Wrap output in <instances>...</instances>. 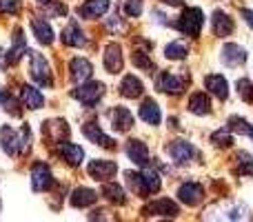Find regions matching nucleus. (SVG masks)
<instances>
[{
    "label": "nucleus",
    "mask_w": 253,
    "mask_h": 222,
    "mask_svg": "<svg viewBox=\"0 0 253 222\" xmlns=\"http://www.w3.org/2000/svg\"><path fill=\"white\" fill-rule=\"evenodd\" d=\"M251 138H253V131H251Z\"/></svg>",
    "instance_id": "nucleus-47"
},
{
    "label": "nucleus",
    "mask_w": 253,
    "mask_h": 222,
    "mask_svg": "<svg viewBox=\"0 0 253 222\" xmlns=\"http://www.w3.org/2000/svg\"><path fill=\"white\" fill-rule=\"evenodd\" d=\"M144 180H147V187H149V191L151 193L160 191L162 182H160V176H158L156 171H144Z\"/></svg>",
    "instance_id": "nucleus-38"
},
{
    "label": "nucleus",
    "mask_w": 253,
    "mask_h": 222,
    "mask_svg": "<svg viewBox=\"0 0 253 222\" xmlns=\"http://www.w3.org/2000/svg\"><path fill=\"white\" fill-rule=\"evenodd\" d=\"M62 44H67V47H83L87 40H84V34L83 29H80V25L76 20H71L69 25L62 29Z\"/></svg>",
    "instance_id": "nucleus-16"
},
{
    "label": "nucleus",
    "mask_w": 253,
    "mask_h": 222,
    "mask_svg": "<svg viewBox=\"0 0 253 222\" xmlns=\"http://www.w3.org/2000/svg\"><path fill=\"white\" fill-rule=\"evenodd\" d=\"M142 83H140L135 76H125L123 78V85H120V93H123L125 98H138L142 96Z\"/></svg>",
    "instance_id": "nucleus-29"
},
{
    "label": "nucleus",
    "mask_w": 253,
    "mask_h": 222,
    "mask_svg": "<svg viewBox=\"0 0 253 222\" xmlns=\"http://www.w3.org/2000/svg\"><path fill=\"white\" fill-rule=\"evenodd\" d=\"M51 184H53L51 169H49L44 162H36V165L31 167V189H34V191H47Z\"/></svg>",
    "instance_id": "nucleus-4"
},
{
    "label": "nucleus",
    "mask_w": 253,
    "mask_h": 222,
    "mask_svg": "<svg viewBox=\"0 0 253 222\" xmlns=\"http://www.w3.org/2000/svg\"><path fill=\"white\" fill-rule=\"evenodd\" d=\"M126 156H129V160H133L135 165L144 167L149 162V149L144 142H140V140H129V144H126Z\"/></svg>",
    "instance_id": "nucleus-19"
},
{
    "label": "nucleus",
    "mask_w": 253,
    "mask_h": 222,
    "mask_svg": "<svg viewBox=\"0 0 253 222\" xmlns=\"http://www.w3.org/2000/svg\"><path fill=\"white\" fill-rule=\"evenodd\" d=\"M105 67L109 74H118L123 71V49L118 43H109L105 49Z\"/></svg>",
    "instance_id": "nucleus-13"
},
{
    "label": "nucleus",
    "mask_w": 253,
    "mask_h": 222,
    "mask_svg": "<svg viewBox=\"0 0 253 222\" xmlns=\"http://www.w3.org/2000/svg\"><path fill=\"white\" fill-rule=\"evenodd\" d=\"M242 16H245V20H247V25L253 29V11L251 9H242Z\"/></svg>",
    "instance_id": "nucleus-44"
},
{
    "label": "nucleus",
    "mask_w": 253,
    "mask_h": 222,
    "mask_svg": "<svg viewBox=\"0 0 253 222\" xmlns=\"http://www.w3.org/2000/svg\"><path fill=\"white\" fill-rule=\"evenodd\" d=\"M69 71H71V80L78 83V85H83L91 78L93 67H91V62L84 60V58H74V60L69 62Z\"/></svg>",
    "instance_id": "nucleus-12"
},
{
    "label": "nucleus",
    "mask_w": 253,
    "mask_h": 222,
    "mask_svg": "<svg viewBox=\"0 0 253 222\" xmlns=\"http://www.w3.org/2000/svg\"><path fill=\"white\" fill-rule=\"evenodd\" d=\"M126 182H129L131 191L138 193L140 198L151 196V191H149V187H147V180H144V174H133V171H126Z\"/></svg>",
    "instance_id": "nucleus-27"
},
{
    "label": "nucleus",
    "mask_w": 253,
    "mask_h": 222,
    "mask_svg": "<svg viewBox=\"0 0 253 222\" xmlns=\"http://www.w3.org/2000/svg\"><path fill=\"white\" fill-rule=\"evenodd\" d=\"M22 53H27V44H25V38H22V31L16 29V44L7 53V65H16Z\"/></svg>",
    "instance_id": "nucleus-30"
},
{
    "label": "nucleus",
    "mask_w": 253,
    "mask_h": 222,
    "mask_svg": "<svg viewBox=\"0 0 253 222\" xmlns=\"http://www.w3.org/2000/svg\"><path fill=\"white\" fill-rule=\"evenodd\" d=\"M187 53H189V49L184 43H171V44H167V49H165V56L169 58V60H182Z\"/></svg>",
    "instance_id": "nucleus-34"
},
{
    "label": "nucleus",
    "mask_w": 253,
    "mask_h": 222,
    "mask_svg": "<svg viewBox=\"0 0 253 222\" xmlns=\"http://www.w3.org/2000/svg\"><path fill=\"white\" fill-rule=\"evenodd\" d=\"M178 198H180V202H184V205L196 207V205H200L202 198H205V189H202V184H198V182H184L182 187L178 189Z\"/></svg>",
    "instance_id": "nucleus-9"
},
{
    "label": "nucleus",
    "mask_w": 253,
    "mask_h": 222,
    "mask_svg": "<svg viewBox=\"0 0 253 222\" xmlns=\"http://www.w3.org/2000/svg\"><path fill=\"white\" fill-rule=\"evenodd\" d=\"M0 144H2V151L7 156H16L20 151V131H13L11 127H2L0 129Z\"/></svg>",
    "instance_id": "nucleus-14"
},
{
    "label": "nucleus",
    "mask_w": 253,
    "mask_h": 222,
    "mask_svg": "<svg viewBox=\"0 0 253 222\" xmlns=\"http://www.w3.org/2000/svg\"><path fill=\"white\" fill-rule=\"evenodd\" d=\"M211 142H213L215 147H220V149H227V147H231V144H233V138H231V133H229V131L220 129V131H215V133L211 135Z\"/></svg>",
    "instance_id": "nucleus-36"
},
{
    "label": "nucleus",
    "mask_w": 253,
    "mask_h": 222,
    "mask_svg": "<svg viewBox=\"0 0 253 222\" xmlns=\"http://www.w3.org/2000/svg\"><path fill=\"white\" fill-rule=\"evenodd\" d=\"M44 9H49V13H51V16H62V13H67L65 4H51V7H44Z\"/></svg>",
    "instance_id": "nucleus-43"
},
{
    "label": "nucleus",
    "mask_w": 253,
    "mask_h": 222,
    "mask_svg": "<svg viewBox=\"0 0 253 222\" xmlns=\"http://www.w3.org/2000/svg\"><path fill=\"white\" fill-rule=\"evenodd\" d=\"M202 25H205V13H202V9H198V7L184 9V13L178 20V29L182 31V34L191 36V38H198V36H200Z\"/></svg>",
    "instance_id": "nucleus-2"
},
{
    "label": "nucleus",
    "mask_w": 253,
    "mask_h": 222,
    "mask_svg": "<svg viewBox=\"0 0 253 222\" xmlns=\"http://www.w3.org/2000/svg\"><path fill=\"white\" fill-rule=\"evenodd\" d=\"M98 200V193L93 191V189H87V187H80L74 191V196H71V205L74 207H89L93 205V202Z\"/></svg>",
    "instance_id": "nucleus-28"
},
{
    "label": "nucleus",
    "mask_w": 253,
    "mask_h": 222,
    "mask_svg": "<svg viewBox=\"0 0 253 222\" xmlns=\"http://www.w3.org/2000/svg\"><path fill=\"white\" fill-rule=\"evenodd\" d=\"M20 0H0V13H18Z\"/></svg>",
    "instance_id": "nucleus-41"
},
{
    "label": "nucleus",
    "mask_w": 253,
    "mask_h": 222,
    "mask_svg": "<svg viewBox=\"0 0 253 222\" xmlns=\"http://www.w3.org/2000/svg\"><path fill=\"white\" fill-rule=\"evenodd\" d=\"M229 129L231 131H238V133H245V135H251L253 127H249V122L240 116H231L229 118Z\"/></svg>",
    "instance_id": "nucleus-35"
},
{
    "label": "nucleus",
    "mask_w": 253,
    "mask_h": 222,
    "mask_svg": "<svg viewBox=\"0 0 253 222\" xmlns=\"http://www.w3.org/2000/svg\"><path fill=\"white\" fill-rule=\"evenodd\" d=\"M111 122H114L116 131L125 133V131H129L131 127H133V116H131V111L126 109V107H116V109L111 111Z\"/></svg>",
    "instance_id": "nucleus-20"
},
{
    "label": "nucleus",
    "mask_w": 253,
    "mask_h": 222,
    "mask_svg": "<svg viewBox=\"0 0 253 222\" xmlns=\"http://www.w3.org/2000/svg\"><path fill=\"white\" fill-rule=\"evenodd\" d=\"M42 133L49 142H65V138L69 135V127H67L65 120H51V122H44L42 125Z\"/></svg>",
    "instance_id": "nucleus-11"
},
{
    "label": "nucleus",
    "mask_w": 253,
    "mask_h": 222,
    "mask_svg": "<svg viewBox=\"0 0 253 222\" xmlns=\"http://www.w3.org/2000/svg\"><path fill=\"white\" fill-rule=\"evenodd\" d=\"M222 60L227 67H240V65H245V60H247V51L240 44L229 43L222 47Z\"/></svg>",
    "instance_id": "nucleus-17"
},
{
    "label": "nucleus",
    "mask_w": 253,
    "mask_h": 222,
    "mask_svg": "<svg viewBox=\"0 0 253 222\" xmlns=\"http://www.w3.org/2000/svg\"><path fill=\"white\" fill-rule=\"evenodd\" d=\"M144 216H165V218H175L180 214V207L169 198H160V200L149 202L142 209Z\"/></svg>",
    "instance_id": "nucleus-5"
},
{
    "label": "nucleus",
    "mask_w": 253,
    "mask_h": 222,
    "mask_svg": "<svg viewBox=\"0 0 253 222\" xmlns=\"http://www.w3.org/2000/svg\"><path fill=\"white\" fill-rule=\"evenodd\" d=\"M109 9V0H89L83 7H78V13L84 18H100Z\"/></svg>",
    "instance_id": "nucleus-23"
},
{
    "label": "nucleus",
    "mask_w": 253,
    "mask_h": 222,
    "mask_svg": "<svg viewBox=\"0 0 253 222\" xmlns=\"http://www.w3.org/2000/svg\"><path fill=\"white\" fill-rule=\"evenodd\" d=\"M38 2H40V4H44V2H51V0H38Z\"/></svg>",
    "instance_id": "nucleus-46"
},
{
    "label": "nucleus",
    "mask_w": 253,
    "mask_h": 222,
    "mask_svg": "<svg viewBox=\"0 0 253 222\" xmlns=\"http://www.w3.org/2000/svg\"><path fill=\"white\" fill-rule=\"evenodd\" d=\"M238 91H240V96L245 102H253V85L247 78L238 80Z\"/></svg>",
    "instance_id": "nucleus-37"
},
{
    "label": "nucleus",
    "mask_w": 253,
    "mask_h": 222,
    "mask_svg": "<svg viewBox=\"0 0 253 222\" xmlns=\"http://www.w3.org/2000/svg\"><path fill=\"white\" fill-rule=\"evenodd\" d=\"M236 171L240 176H253V158L247 151H240L236 156Z\"/></svg>",
    "instance_id": "nucleus-32"
},
{
    "label": "nucleus",
    "mask_w": 253,
    "mask_h": 222,
    "mask_svg": "<svg viewBox=\"0 0 253 222\" xmlns=\"http://www.w3.org/2000/svg\"><path fill=\"white\" fill-rule=\"evenodd\" d=\"M236 25H233V18L224 11H213V34L215 36H231Z\"/></svg>",
    "instance_id": "nucleus-21"
},
{
    "label": "nucleus",
    "mask_w": 253,
    "mask_h": 222,
    "mask_svg": "<svg viewBox=\"0 0 253 222\" xmlns=\"http://www.w3.org/2000/svg\"><path fill=\"white\" fill-rule=\"evenodd\" d=\"M205 87L209 89L215 98H220V100H227L229 98V85H227V80H224V76H218V74L207 76Z\"/></svg>",
    "instance_id": "nucleus-18"
},
{
    "label": "nucleus",
    "mask_w": 253,
    "mask_h": 222,
    "mask_svg": "<svg viewBox=\"0 0 253 222\" xmlns=\"http://www.w3.org/2000/svg\"><path fill=\"white\" fill-rule=\"evenodd\" d=\"M125 11H126V16H140V11H142V4H140V0H129L126 2V7H125Z\"/></svg>",
    "instance_id": "nucleus-42"
},
{
    "label": "nucleus",
    "mask_w": 253,
    "mask_h": 222,
    "mask_svg": "<svg viewBox=\"0 0 253 222\" xmlns=\"http://www.w3.org/2000/svg\"><path fill=\"white\" fill-rule=\"evenodd\" d=\"M89 176H91L93 180H98V182H107L109 178H114L116 171H118V165L111 160H91L87 167Z\"/></svg>",
    "instance_id": "nucleus-6"
},
{
    "label": "nucleus",
    "mask_w": 253,
    "mask_h": 222,
    "mask_svg": "<svg viewBox=\"0 0 253 222\" xmlns=\"http://www.w3.org/2000/svg\"><path fill=\"white\" fill-rule=\"evenodd\" d=\"M187 83H189L187 76H184V78H178V76L171 74V71H165V74L158 76V89L165 93H175V96H178V93L184 91Z\"/></svg>",
    "instance_id": "nucleus-7"
},
{
    "label": "nucleus",
    "mask_w": 253,
    "mask_h": 222,
    "mask_svg": "<svg viewBox=\"0 0 253 222\" xmlns=\"http://www.w3.org/2000/svg\"><path fill=\"white\" fill-rule=\"evenodd\" d=\"M165 4H171V7H180L182 4V0H162Z\"/></svg>",
    "instance_id": "nucleus-45"
},
{
    "label": "nucleus",
    "mask_w": 253,
    "mask_h": 222,
    "mask_svg": "<svg viewBox=\"0 0 253 222\" xmlns=\"http://www.w3.org/2000/svg\"><path fill=\"white\" fill-rule=\"evenodd\" d=\"M102 196H107V200H111L114 205H125L126 202L123 187H118L116 182H105L102 184Z\"/></svg>",
    "instance_id": "nucleus-31"
},
{
    "label": "nucleus",
    "mask_w": 253,
    "mask_h": 222,
    "mask_svg": "<svg viewBox=\"0 0 253 222\" xmlns=\"http://www.w3.org/2000/svg\"><path fill=\"white\" fill-rule=\"evenodd\" d=\"M167 153L173 158L175 165H187L191 160V156L196 153V149L191 147V142L187 140H173L171 144H167Z\"/></svg>",
    "instance_id": "nucleus-8"
},
{
    "label": "nucleus",
    "mask_w": 253,
    "mask_h": 222,
    "mask_svg": "<svg viewBox=\"0 0 253 222\" xmlns=\"http://www.w3.org/2000/svg\"><path fill=\"white\" fill-rule=\"evenodd\" d=\"M140 118H142L144 122H147V125H160V120H162V113H160V107L156 105V102L151 100V98H149V100H144L142 102V107H140Z\"/></svg>",
    "instance_id": "nucleus-22"
},
{
    "label": "nucleus",
    "mask_w": 253,
    "mask_h": 222,
    "mask_svg": "<svg viewBox=\"0 0 253 222\" xmlns=\"http://www.w3.org/2000/svg\"><path fill=\"white\" fill-rule=\"evenodd\" d=\"M29 149H31V129L25 125V127L20 129V153L25 156Z\"/></svg>",
    "instance_id": "nucleus-40"
},
{
    "label": "nucleus",
    "mask_w": 253,
    "mask_h": 222,
    "mask_svg": "<svg viewBox=\"0 0 253 222\" xmlns=\"http://www.w3.org/2000/svg\"><path fill=\"white\" fill-rule=\"evenodd\" d=\"M31 29H34V36L38 38V43H42V44L53 43V29L47 25V20H42V18H34V20H31Z\"/></svg>",
    "instance_id": "nucleus-25"
},
{
    "label": "nucleus",
    "mask_w": 253,
    "mask_h": 222,
    "mask_svg": "<svg viewBox=\"0 0 253 222\" xmlns=\"http://www.w3.org/2000/svg\"><path fill=\"white\" fill-rule=\"evenodd\" d=\"M102 93H105V85L102 83H87V85L83 83L78 89H74V98L87 107L96 105V102L102 98Z\"/></svg>",
    "instance_id": "nucleus-3"
},
{
    "label": "nucleus",
    "mask_w": 253,
    "mask_h": 222,
    "mask_svg": "<svg viewBox=\"0 0 253 222\" xmlns=\"http://www.w3.org/2000/svg\"><path fill=\"white\" fill-rule=\"evenodd\" d=\"M22 102H25L27 109H40V107L44 105V96L36 87L25 85V87H22Z\"/></svg>",
    "instance_id": "nucleus-26"
},
{
    "label": "nucleus",
    "mask_w": 253,
    "mask_h": 222,
    "mask_svg": "<svg viewBox=\"0 0 253 222\" xmlns=\"http://www.w3.org/2000/svg\"><path fill=\"white\" fill-rule=\"evenodd\" d=\"M83 133L87 135L93 144H100V147H105V149H116V142L100 129V125H96V122H84Z\"/></svg>",
    "instance_id": "nucleus-10"
},
{
    "label": "nucleus",
    "mask_w": 253,
    "mask_h": 222,
    "mask_svg": "<svg viewBox=\"0 0 253 222\" xmlns=\"http://www.w3.org/2000/svg\"><path fill=\"white\" fill-rule=\"evenodd\" d=\"M58 153H60V158L69 167H78L84 158L83 147H78V144H74V142H60L58 144Z\"/></svg>",
    "instance_id": "nucleus-15"
},
{
    "label": "nucleus",
    "mask_w": 253,
    "mask_h": 222,
    "mask_svg": "<svg viewBox=\"0 0 253 222\" xmlns=\"http://www.w3.org/2000/svg\"><path fill=\"white\" fill-rule=\"evenodd\" d=\"M189 111L196 113V116H207L211 111V100L205 91H198L189 98Z\"/></svg>",
    "instance_id": "nucleus-24"
},
{
    "label": "nucleus",
    "mask_w": 253,
    "mask_h": 222,
    "mask_svg": "<svg viewBox=\"0 0 253 222\" xmlns=\"http://www.w3.org/2000/svg\"><path fill=\"white\" fill-rule=\"evenodd\" d=\"M27 53H29V58H31V67H29L31 78L38 85H42V87H53V76H51V69H49L47 58L40 51H34V49H29Z\"/></svg>",
    "instance_id": "nucleus-1"
},
{
    "label": "nucleus",
    "mask_w": 253,
    "mask_h": 222,
    "mask_svg": "<svg viewBox=\"0 0 253 222\" xmlns=\"http://www.w3.org/2000/svg\"><path fill=\"white\" fill-rule=\"evenodd\" d=\"M0 102H2V105H4V109H7L9 113H11V116H20V109H18V102L16 100H13V98L11 96H9V93H0Z\"/></svg>",
    "instance_id": "nucleus-39"
},
{
    "label": "nucleus",
    "mask_w": 253,
    "mask_h": 222,
    "mask_svg": "<svg viewBox=\"0 0 253 222\" xmlns=\"http://www.w3.org/2000/svg\"><path fill=\"white\" fill-rule=\"evenodd\" d=\"M131 60H133V65H135V67H140V69L147 71V74H153V69H156L153 60H151V58H149L144 51H140V49H135V51H133Z\"/></svg>",
    "instance_id": "nucleus-33"
}]
</instances>
